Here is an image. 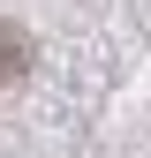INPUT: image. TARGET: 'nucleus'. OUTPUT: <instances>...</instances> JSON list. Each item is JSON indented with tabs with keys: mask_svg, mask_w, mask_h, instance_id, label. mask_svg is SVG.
<instances>
[{
	"mask_svg": "<svg viewBox=\"0 0 151 158\" xmlns=\"http://www.w3.org/2000/svg\"><path fill=\"white\" fill-rule=\"evenodd\" d=\"M15 68V38H8V23H0V75Z\"/></svg>",
	"mask_w": 151,
	"mask_h": 158,
	"instance_id": "f257e3e1",
	"label": "nucleus"
}]
</instances>
